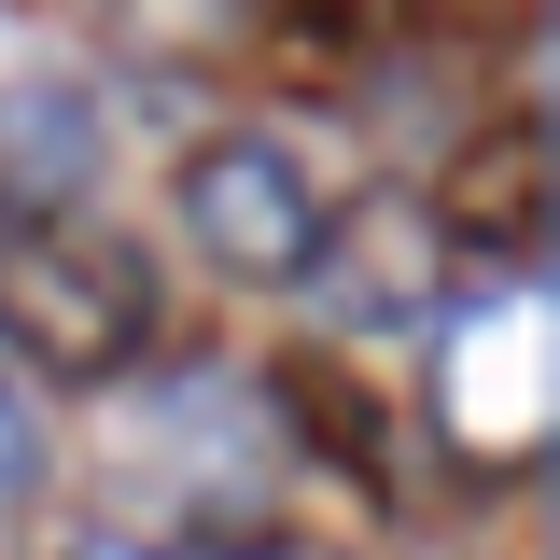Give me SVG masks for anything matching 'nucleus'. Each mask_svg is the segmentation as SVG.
Instances as JSON below:
<instances>
[{"instance_id": "423d86ee", "label": "nucleus", "mask_w": 560, "mask_h": 560, "mask_svg": "<svg viewBox=\"0 0 560 560\" xmlns=\"http://www.w3.org/2000/svg\"><path fill=\"white\" fill-rule=\"evenodd\" d=\"M70 560H168V547H127V533H84Z\"/></svg>"}, {"instance_id": "7ed1b4c3", "label": "nucleus", "mask_w": 560, "mask_h": 560, "mask_svg": "<svg viewBox=\"0 0 560 560\" xmlns=\"http://www.w3.org/2000/svg\"><path fill=\"white\" fill-rule=\"evenodd\" d=\"M434 407L448 434L477 448V463H533L560 420V350H547V308L518 294V308H477V323H448L434 337Z\"/></svg>"}, {"instance_id": "f257e3e1", "label": "nucleus", "mask_w": 560, "mask_h": 560, "mask_svg": "<svg viewBox=\"0 0 560 560\" xmlns=\"http://www.w3.org/2000/svg\"><path fill=\"white\" fill-rule=\"evenodd\" d=\"M0 337L28 350L57 393H98V378H127L140 337H154V280H140L127 238L28 210V224H0Z\"/></svg>"}, {"instance_id": "0eeeda50", "label": "nucleus", "mask_w": 560, "mask_h": 560, "mask_svg": "<svg viewBox=\"0 0 560 560\" xmlns=\"http://www.w3.org/2000/svg\"><path fill=\"white\" fill-rule=\"evenodd\" d=\"M238 560H323V547H238Z\"/></svg>"}, {"instance_id": "f03ea898", "label": "nucleus", "mask_w": 560, "mask_h": 560, "mask_svg": "<svg viewBox=\"0 0 560 560\" xmlns=\"http://www.w3.org/2000/svg\"><path fill=\"white\" fill-rule=\"evenodd\" d=\"M183 238H197L224 280H308L337 253L323 183H308L280 140H197V154H183Z\"/></svg>"}, {"instance_id": "20e7f679", "label": "nucleus", "mask_w": 560, "mask_h": 560, "mask_svg": "<svg viewBox=\"0 0 560 560\" xmlns=\"http://www.w3.org/2000/svg\"><path fill=\"white\" fill-rule=\"evenodd\" d=\"M113 28L140 57H238L267 28V0H113Z\"/></svg>"}, {"instance_id": "39448f33", "label": "nucleus", "mask_w": 560, "mask_h": 560, "mask_svg": "<svg viewBox=\"0 0 560 560\" xmlns=\"http://www.w3.org/2000/svg\"><path fill=\"white\" fill-rule=\"evenodd\" d=\"M14 490H28V420L0 407V504H14Z\"/></svg>"}]
</instances>
